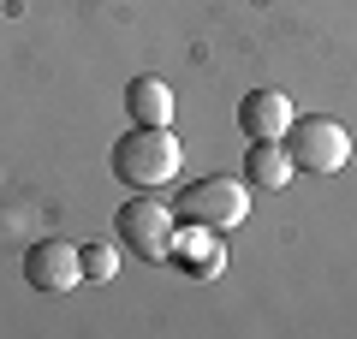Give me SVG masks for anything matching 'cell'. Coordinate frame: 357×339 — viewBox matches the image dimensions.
Masks as SVG:
<instances>
[{
	"label": "cell",
	"instance_id": "obj_1",
	"mask_svg": "<svg viewBox=\"0 0 357 339\" xmlns=\"http://www.w3.org/2000/svg\"><path fill=\"white\" fill-rule=\"evenodd\" d=\"M178 167H185V143L173 137V126H131L126 137L114 143V173L126 179L131 190L173 185Z\"/></svg>",
	"mask_w": 357,
	"mask_h": 339
},
{
	"label": "cell",
	"instance_id": "obj_2",
	"mask_svg": "<svg viewBox=\"0 0 357 339\" xmlns=\"http://www.w3.org/2000/svg\"><path fill=\"white\" fill-rule=\"evenodd\" d=\"M250 214V190L227 173H208V179H191L173 202V220L178 226H208V232H232V226Z\"/></svg>",
	"mask_w": 357,
	"mask_h": 339
},
{
	"label": "cell",
	"instance_id": "obj_3",
	"mask_svg": "<svg viewBox=\"0 0 357 339\" xmlns=\"http://www.w3.org/2000/svg\"><path fill=\"white\" fill-rule=\"evenodd\" d=\"M286 155H292L298 173H340V167L351 161V131H345L340 119H321V113L292 119V131H286Z\"/></svg>",
	"mask_w": 357,
	"mask_h": 339
},
{
	"label": "cell",
	"instance_id": "obj_4",
	"mask_svg": "<svg viewBox=\"0 0 357 339\" xmlns=\"http://www.w3.org/2000/svg\"><path fill=\"white\" fill-rule=\"evenodd\" d=\"M119 239L131 244V256L143 262H167L173 256V239H178V220H173V202H155V197H131L119 209Z\"/></svg>",
	"mask_w": 357,
	"mask_h": 339
},
{
	"label": "cell",
	"instance_id": "obj_5",
	"mask_svg": "<svg viewBox=\"0 0 357 339\" xmlns=\"http://www.w3.org/2000/svg\"><path fill=\"white\" fill-rule=\"evenodd\" d=\"M24 280L36 292H72L77 280H84V262H77V244H66V239H42L36 250L24 256Z\"/></svg>",
	"mask_w": 357,
	"mask_h": 339
},
{
	"label": "cell",
	"instance_id": "obj_6",
	"mask_svg": "<svg viewBox=\"0 0 357 339\" xmlns=\"http://www.w3.org/2000/svg\"><path fill=\"white\" fill-rule=\"evenodd\" d=\"M238 131L250 143H280L286 131H292V101H286L280 89H250V96L238 101Z\"/></svg>",
	"mask_w": 357,
	"mask_h": 339
},
{
	"label": "cell",
	"instance_id": "obj_7",
	"mask_svg": "<svg viewBox=\"0 0 357 339\" xmlns=\"http://www.w3.org/2000/svg\"><path fill=\"white\" fill-rule=\"evenodd\" d=\"M173 250H178V256H167V262H185L197 280H215L220 268H227V250L215 244L208 226H185V239H173Z\"/></svg>",
	"mask_w": 357,
	"mask_h": 339
},
{
	"label": "cell",
	"instance_id": "obj_8",
	"mask_svg": "<svg viewBox=\"0 0 357 339\" xmlns=\"http://www.w3.org/2000/svg\"><path fill=\"white\" fill-rule=\"evenodd\" d=\"M126 113L137 126H173V89L161 77H131L126 84Z\"/></svg>",
	"mask_w": 357,
	"mask_h": 339
},
{
	"label": "cell",
	"instance_id": "obj_9",
	"mask_svg": "<svg viewBox=\"0 0 357 339\" xmlns=\"http://www.w3.org/2000/svg\"><path fill=\"white\" fill-rule=\"evenodd\" d=\"M292 155H286V143H250V155H244V179L262 190H286L292 185Z\"/></svg>",
	"mask_w": 357,
	"mask_h": 339
},
{
	"label": "cell",
	"instance_id": "obj_10",
	"mask_svg": "<svg viewBox=\"0 0 357 339\" xmlns=\"http://www.w3.org/2000/svg\"><path fill=\"white\" fill-rule=\"evenodd\" d=\"M77 262H84V280H114L119 274V250L114 244H84Z\"/></svg>",
	"mask_w": 357,
	"mask_h": 339
}]
</instances>
